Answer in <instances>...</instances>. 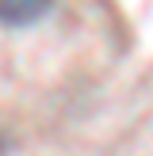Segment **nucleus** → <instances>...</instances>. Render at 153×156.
Returning <instances> with one entry per match:
<instances>
[{"instance_id": "f257e3e1", "label": "nucleus", "mask_w": 153, "mask_h": 156, "mask_svg": "<svg viewBox=\"0 0 153 156\" xmlns=\"http://www.w3.org/2000/svg\"><path fill=\"white\" fill-rule=\"evenodd\" d=\"M54 0H0V23L4 27H31L50 12Z\"/></svg>"}]
</instances>
